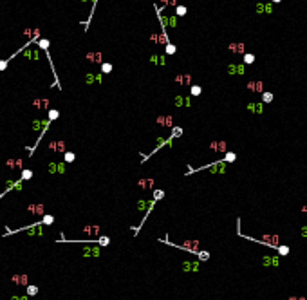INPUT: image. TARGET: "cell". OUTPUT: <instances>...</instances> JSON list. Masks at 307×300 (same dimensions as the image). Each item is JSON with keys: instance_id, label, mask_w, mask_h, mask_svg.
Instances as JSON below:
<instances>
[{"instance_id": "cell-29", "label": "cell", "mask_w": 307, "mask_h": 300, "mask_svg": "<svg viewBox=\"0 0 307 300\" xmlns=\"http://www.w3.org/2000/svg\"><path fill=\"white\" fill-rule=\"evenodd\" d=\"M262 241H266V244L276 246V242H278V237H276V235H264V237H262Z\"/></svg>"}, {"instance_id": "cell-42", "label": "cell", "mask_w": 307, "mask_h": 300, "mask_svg": "<svg viewBox=\"0 0 307 300\" xmlns=\"http://www.w3.org/2000/svg\"><path fill=\"white\" fill-rule=\"evenodd\" d=\"M9 300H29V296L27 295H13Z\"/></svg>"}, {"instance_id": "cell-14", "label": "cell", "mask_w": 307, "mask_h": 300, "mask_svg": "<svg viewBox=\"0 0 307 300\" xmlns=\"http://www.w3.org/2000/svg\"><path fill=\"white\" fill-rule=\"evenodd\" d=\"M228 51H231L233 54H244L246 53V45H244V42H231L228 45Z\"/></svg>"}, {"instance_id": "cell-30", "label": "cell", "mask_w": 307, "mask_h": 300, "mask_svg": "<svg viewBox=\"0 0 307 300\" xmlns=\"http://www.w3.org/2000/svg\"><path fill=\"white\" fill-rule=\"evenodd\" d=\"M163 197H164V190H157V188L152 190V199L154 201H161Z\"/></svg>"}, {"instance_id": "cell-22", "label": "cell", "mask_w": 307, "mask_h": 300, "mask_svg": "<svg viewBox=\"0 0 307 300\" xmlns=\"http://www.w3.org/2000/svg\"><path fill=\"white\" fill-rule=\"evenodd\" d=\"M201 94H202V87L192 83V85H190V96H192V98H197V96H201Z\"/></svg>"}, {"instance_id": "cell-44", "label": "cell", "mask_w": 307, "mask_h": 300, "mask_svg": "<svg viewBox=\"0 0 307 300\" xmlns=\"http://www.w3.org/2000/svg\"><path fill=\"white\" fill-rule=\"evenodd\" d=\"M148 60H150V63H154V65H159V54H152Z\"/></svg>"}, {"instance_id": "cell-35", "label": "cell", "mask_w": 307, "mask_h": 300, "mask_svg": "<svg viewBox=\"0 0 307 300\" xmlns=\"http://www.w3.org/2000/svg\"><path fill=\"white\" fill-rule=\"evenodd\" d=\"M269 264H271V266H276V264H278V259H276V257L271 259V257L268 255V257L264 259V266H269Z\"/></svg>"}, {"instance_id": "cell-27", "label": "cell", "mask_w": 307, "mask_h": 300, "mask_svg": "<svg viewBox=\"0 0 307 300\" xmlns=\"http://www.w3.org/2000/svg\"><path fill=\"white\" fill-rule=\"evenodd\" d=\"M38 291H40V289H38V286H33V284H29V286L26 288V295H27L29 298H31V296H36V295H38Z\"/></svg>"}, {"instance_id": "cell-38", "label": "cell", "mask_w": 307, "mask_h": 300, "mask_svg": "<svg viewBox=\"0 0 307 300\" xmlns=\"http://www.w3.org/2000/svg\"><path fill=\"white\" fill-rule=\"evenodd\" d=\"M255 62V54H251V53H244V63L246 65H249V63H253Z\"/></svg>"}, {"instance_id": "cell-9", "label": "cell", "mask_w": 307, "mask_h": 300, "mask_svg": "<svg viewBox=\"0 0 307 300\" xmlns=\"http://www.w3.org/2000/svg\"><path fill=\"white\" fill-rule=\"evenodd\" d=\"M136 184H137V188H141V190H154L156 179H154V177H139L136 181Z\"/></svg>"}, {"instance_id": "cell-15", "label": "cell", "mask_w": 307, "mask_h": 300, "mask_svg": "<svg viewBox=\"0 0 307 300\" xmlns=\"http://www.w3.org/2000/svg\"><path fill=\"white\" fill-rule=\"evenodd\" d=\"M85 83H87V85L103 83V74H101V73H98V74H94V73H87V74H85Z\"/></svg>"}, {"instance_id": "cell-28", "label": "cell", "mask_w": 307, "mask_h": 300, "mask_svg": "<svg viewBox=\"0 0 307 300\" xmlns=\"http://www.w3.org/2000/svg\"><path fill=\"white\" fill-rule=\"evenodd\" d=\"M108 244H110V237H108V235H99V239H98V246H99V248H107Z\"/></svg>"}, {"instance_id": "cell-37", "label": "cell", "mask_w": 307, "mask_h": 300, "mask_svg": "<svg viewBox=\"0 0 307 300\" xmlns=\"http://www.w3.org/2000/svg\"><path fill=\"white\" fill-rule=\"evenodd\" d=\"M65 172H67V170H65V163H63V161H60V163H56V174L63 175Z\"/></svg>"}, {"instance_id": "cell-40", "label": "cell", "mask_w": 307, "mask_h": 300, "mask_svg": "<svg viewBox=\"0 0 307 300\" xmlns=\"http://www.w3.org/2000/svg\"><path fill=\"white\" fill-rule=\"evenodd\" d=\"M237 159V154H233V152H226V157L222 159L224 163H231V161H235Z\"/></svg>"}, {"instance_id": "cell-33", "label": "cell", "mask_w": 307, "mask_h": 300, "mask_svg": "<svg viewBox=\"0 0 307 300\" xmlns=\"http://www.w3.org/2000/svg\"><path fill=\"white\" fill-rule=\"evenodd\" d=\"M177 4H179V0H161L163 7H175Z\"/></svg>"}, {"instance_id": "cell-2", "label": "cell", "mask_w": 307, "mask_h": 300, "mask_svg": "<svg viewBox=\"0 0 307 300\" xmlns=\"http://www.w3.org/2000/svg\"><path fill=\"white\" fill-rule=\"evenodd\" d=\"M22 34L27 38V42H33V43H36L40 38H43V36H42V29H40V27H26L24 31H22Z\"/></svg>"}, {"instance_id": "cell-20", "label": "cell", "mask_w": 307, "mask_h": 300, "mask_svg": "<svg viewBox=\"0 0 307 300\" xmlns=\"http://www.w3.org/2000/svg\"><path fill=\"white\" fill-rule=\"evenodd\" d=\"M248 89L251 92H264V83H262V81H249Z\"/></svg>"}, {"instance_id": "cell-39", "label": "cell", "mask_w": 307, "mask_h": 300, "mask_svg": "<svg viewBox=\"0 0 307 300\" xmlns=\"http://www.w3.org/2000/svg\"><path fill=\"white\" fill-rule=\"evenodd\" d=\"M262 101H264V103H271L273 101V94H271V92H262Z\"/></svg>"}, {"instance_id": "cell-45", "label": "cell", "mask_w": 307, "mask_h": 300, "mask_svg": "<svg viewBox=\"0 0 307 300\" xmlns=\"http://www.w3.org/2000/svg\"><path fill=\"white\" fill-rule=\"evenodd\" d=\"M6 167H7L9 170H15V157H11V159L6 161Z\"/></svg>"}, {"instance_id": "cell-51", "label": "cell", "mask_w": 307, "mask_h": 300, "mask_svg": "<svg viewBox=\"0 0 307 300\" xmlns=\"http://www.w3.org/2000/svg\"><path fill=\"white\" fill-rule=\"evenodd\" d=\"M80 2H83V4H87V2H91V0H80Z\"/></svg>"}, {"instance_id": "cell-3", "label": "cell", "mask_w": 307, "mask_h": 300, "mask_svg": "<svg viewBox=\"0 0 307 300\" xmlns=\"http://www.w3.org/2000/svg\"><path fill=\"white\" fill-rule=\"evenodd\" d=\"M81 255L85 259H98V257H101V248L99 246H92V244L83 246L81 248Z\"/></svg>"}, {"instance_id": "cell-26", "label": "cell", "mask_w": 307, "mask_h": 300, "mask_svg": "<svg viewBox=\"0 0 307 300\" xmlns=\"http://www.w3.org/2000/svg\"><path fill=\"white\" fill-rule=\"evenodd\" d=\"M60 118V110H56V109H49L47 110V120L53 123V121H56Z\"/></svg>"}, {"instance_id": "cell-32", "label": "cell", "mask_w": 307, "mask_h": 300, "mask_svg": "<svg viewBox=\"0 0 307 300\" xmlns=\"http://www.w3.org/2000/svg\"><path fill=\"white\" fill-rule=\"evenodd\" d=\"M74 159H76V154L74 152H65L63 154V163H72Z\"/></svg>"}, {"instance_id": "cell-36", "label": "cell", "mask_w": 307, "mask_h": 300, "mask_svg": "<svg viewBox=\"0 0 307 300\" xmlns=\"http://www.w3.org/2000/svg\"><path fill=\"white\" fill-rule=\"evenodd\" d=\"M15 170H24V159L15 157Z\"/></svg>"}, {"instance_id": "cell-18", "label": "cell", "mask_w": 307, "mask_h": 300, "mask_svg": "<svg viewBox=\"0 0 307 300\" xmlns=\"http://www.w3.org/2000/svg\"><path fill=\"white\" fill-rule=\"evenodd\" d=\"M244 71H246V69H244V63H238V65H228V74H240V76H242L244 74Z\"/></svg>"}, {"instance_id": "cell-7", "label": "cell", "mask_w": 307, "mask_h": 300, "mask_svg": "<svg viewBox=\"0 0 307 300\" xmlns=\"http://www.w3.org/2000/svg\"><path fill=\"white\" fill-rule=\"evenodd\" d=\"M156 123L161 125V127H166V128H173L175 127V120L172 114H161V116L156 118Z\"/></svg>"}, {"instance_id": "cell-52", "label": "cell", "mask_w": 307, "mask_h": 300, "mask_svg": "<svg viewBox=\"0 0 307 300\" xmlns=\"http://www.w3.org/2000/svg\"><path fill=\"white\" fill-rule=\"evenodd\" d=\"M273 2H275V4H278V2H282V0H273Z\"/></svg>"}, {"instance_id": "cell-24", "label": "cell", "mask_w": 307, "mask_h": 300, "mask_svg": "<svg viewBox=\"0 0 307 300\" xmlns=\"http://www.w3.org/2000/svg\"><path fill=\"white\" fill-rule=\"evenodd\" d=\"M20 179L22 181H29V179H33V170L31 168H24V170H20Z\"/></svg>"}, {"instance_id": "cell-48", "label": "cell", "mask_w": 307, "mask_h": 300, "mask_svg": "<svg viewBox=\"0 0 307 300\" xmlns=\"http://www.w3.org/2000/svg\"><path fill=\"white\" fill-rule=\"evenodd\" d=\"M257 13H264V4H258L257 6Z\"/></svg>"}, {"instance_id": "cell-41", "label": "cell", "mask_w": 307, "mask_h": 300, "mask_svg": "<svg viewBox=\"0 0 307 300\" xmlns=\"http://www.w3.org/2000/svg\"><path fill=\"white\" fill-rule=\"evenodd\" d=\"M47 172L49 174H56V161H51V163L47 165Z\"/></svg>"}, {"instance_id": "cell-12", "label": "cell", "mask_w": 307, "mask_h": 300, "mask_svg": "<svg viewBox=\"0 0 307 300\" xmlns=\"http://www.w3.org/2000/svg\"><path fill=\"white\" fill-rule=\"evenodd\" d=\"M85 60L89 63H96V65H101L103 63V53L99 51H89L85 54Z\"/></svg>"}, {"instance_id": "cell-34", "label": "cell", "mask_w": 307, "mask_h": 300, "mask_svg": "<svg viewBox=\"0 0 307 300\" xmlns=\"http://www.w3.org/2000/svg\"><path fill=\"white\" fill-rule=\"evenodd\" d=\"M248 109H249V110H255L257 114H262V105H260V103H249Z\"/></svg>"}, {"instance_id": "cell-6", "label": "cell", "mask_w": 307, "mask_h": 300, "mask_svg": "<svg viewBox=\"0 0 307 300\" xmlns=\"http://www.w3.org/2000/svg\"><path fill=\"white\" fill-rule=\"evenodd\" d=\"M11 282H13V284H16V286H24V288H27V286L31 284V279H29V275H27V273H15V275H11Z\"/></svg>"}, {"instance_id": "cell-11", "label": "cell", "mask_w": 307, "mask_h": 300, "mask_svg": "<svg viewBox=\"0 0 307 300\" xmlns=\"http://www.w3.org/2000/svg\"><path fill=\"white\" fill-rule=\"evenodd\" d=\"M181 269L184 273H197L201 269V262H197V260H184L181 264Z\"/></svg>"}, {"instance_id": "cell-49", "label": "cell", "mask_w": 307, "mask_h": 300, "mask_svg": "<svg viewBox=\"0 0 307 300\" xmlns=\"http://www.w3.org/2000/svg\"><path fill=\"white\" fill-rule=\"evenodd\" d=\"M289 300H305V298H303V296H291Z\"/></svg>"}, {"instance_id": "cell-19", "label": "cell", "mask_w": 307, "mask_h": 300, "mask_svg": "<svg viewBox=\"0 0 307 300\" xmlns=\"http://www.w3.org/2000/svg\"><path fill=\"white\" fill-rule=\"evenodd\" d=\"M190 98L192 96H175V107H190Z\"/></svg>"}, {"instance_id": "cell-21", "label": "cell", "mask_w": 307, "mask_h": 300, "mask_svg": "<svg viewBox=\"0 0 307 300\" xmlns=\"http://www.w3.org/2000/svg\"><path fill=\"white\" fill-rule=\"evenodd\" d=\"M112 69H114V65H112L110 62H103V63L99 65V73H101V74H110Z\"/></svg>"}, {"instance_id": "cell-16", "label": "cell", "mask_w": 307, "mask_h": 300, "mask_svg": "<svg viewBox=\"0 0 307 300\" xmlns=\"http://www.w3.org/2000/svg\"><path fill=\"white\" fill-rule=\"evenodd\" d=\"M192 74L190 73H181V74H175V83L179 85H192Z\"/></svg>"}, {"instance_id": "cell-10", "label": "cell", "mask_w": 307, "mask_h": 300, "mask_svg": "<svg viewBox=\"0 0 307 300\" xmlns=\"http://www.w3.org/2000/svg\"><path fill=\"white\" fill-rule=\"evenodd\" d=\"M148 38L152 40V43H156V45H166L170 42V36L164 34V33H150Z\"/></svg>"}, {"instance_id": "cell-50", "label": "cell", "mask_w": 307, "mask_h": 300, "mask_svg": "<svg viewBox=\"0 0 307 300\" xmlns=\"http://www.w3.org/2000/svg\"><path fill=\"white\" fill-rule=\"evenodd\" d=\"M302 212H303V213L307 215V204H305V206H302Z\"/></svg>"}, {"instance_id": "cell-23", "label": "cell", "mask_w": 307, "mask_h": 300, "mask_svg": "<svg viewBox=\"0 0 307 300\" xmlns=\"http://www.w3.org/2000/svg\"><path fill=\"white\" fill-rule=\"evenodd\" d=\"M175 53H177V45L172 43V42H168V43L164 45V54H166V56H172V54H175Z\"/></svg>"}, {"instance_id": "cell-47", "label": "cell", "mask_w": 307, "mask_h": 300, "mask_svg": "<svg viewBox=\"0 0 307 300\" xmlns=\"http://www.w3.org/2000/svg\"><path fill=\"white\" fill-rule=\"evenodd\" d=\"M7 65H9V62H7V60H0V71H6Z\"/></svg>"}, {"instance_id": "cell-4", "label": "cell", "mask_w": 307, "mask_h": 300, "mask_svg": "<svg viewBox=\"0 0 307 300\" xmlns=\"http://www.w3.org/2000/svg\"><path fill=\"white\" fill-rule=\"evenodd\" d=\"M47 150H49V152H53V154H61V156H63L65 152H67V143H65V141H61V139L49 141Z\"/></svg>"}, {"instance_id": "cell-1", "label": "cell", "mask_w": 307, "mask_h": 300, "mask_svg": "<svg viewBox=\"0 0 307 300\" xmlns=\"http://www.w3.org/2000/svg\"><path fill=\"white\" fill-rule=\"evenodd\" d=\"M159 242H164V244H170V246H177L179 249H184V251H190V253H199V248H201V242L199 241H184L183 244H173V242H168L166 239H163V241H159Z\"/></svg>"}, {"instance_id": "cell-46", "label": "cell", "mask_w": 307, "mask_h": 300, "mask_svg": "<svg viewBox=\"0 0 307 300\" xmlns=\"http://www.w3.org/2000/svg\"><path fill=\"white\" fill-rule=\"evenodd\" d=\"M278 251H280V255H287V253H289V248H287V246H278Z\"/></svg>"}, {"instance_id": "cell-31", "label": "cell", "mask_w": 307, "mask_h": 300, "mask_svg": "<svg viewBox=\"0 0 307 300\" xmlns=\"http://www.w3.org/2000/svg\"><path fill=\"white\" fill-rule=\"evenodd\" d=\"M186 13H188L186 6H181V4H177V6H175V16H184Z\"/></svg>"}, {"instance_id": "cell-5", "label": "cell", "mask_w": 307, "mask_h": 300, "mask_svg": "<svg viewBox=\"0 0 307 300\" xmlns=\"http://www.w3.org/2000/svg\"><path fill=\"white\" fill-rule=\"evenodd\" d=\"M26 210L34 217H43L45 215V204L43 202H31V204H27Z\"/></svg>"}, {"instance_id": "cell-8", "label": "cell", "mask_w": 307, "mask_h": 300, "mask_svg": "<svg viewBox=\"0 0 307 300\" xmlns=\"http://www.w3.org/2000/svg\"><path fill=\"white\" fill-rule=\"evenodd\" d=\"M31 107H34V109H38V110H49L51 109V101H49V98H34L33 101H31Z\"/></svg>"}, {"instance_id": "cell-25", "label": "cell", "mask_w": 307, "mask_h": 300, "mask_svg": "<svg viewBox=\"0 0 307 300\" xmlns=\"http://www.w3.org/2000/svg\"><path fill=\"white\" fill-rule=\"evenodd\" d=\"M40 224H42V226H51V224H54V215H51V213H45V215L42 217Z\"/></svg>"}, {"instance_id": "cell-17", "label": "cell", "mask_w": 307, "mask_h": 300, "mask_svg": "<svg viewBox=\"0 0 307 300\" xmlns=\"http://www.w3.org/2000/svg\"><path fill=\"white\" fill-rule=\"evenodd\" d=\"M226 141H211L210 143V150L211 152H219V154H226Z\"/></svg>"}, {"instance_id": "cell-13", "label": "cell", "mask_w": 307, "mask_h": 300, "mask_svg": "<svg viewBox=\"0 0 307 300\" xmlns=\"http://www.w3.org/2000/svg\"><path fill=\"white\" fill-rule=\"evenodd\" d=\"M81 230H83V233L89 235V237H98V235H101V226H99V224H87V226H83Z\"/></svg>"}, {"instance_id": "cell-43", "label": "cell", "mask_w": 307, "mask_h": 300, "mask_svg": "<svg viewBox=\"0 0 307 300\" xmlns=\"http://www.w3.org/2000/svg\"><path fill=\"white\" fill-rule=\"evenodd\" d=\"M197 255H199L201 260H208V259H210V253H208V251H199Z\"/></svg>"}]
</instances>
